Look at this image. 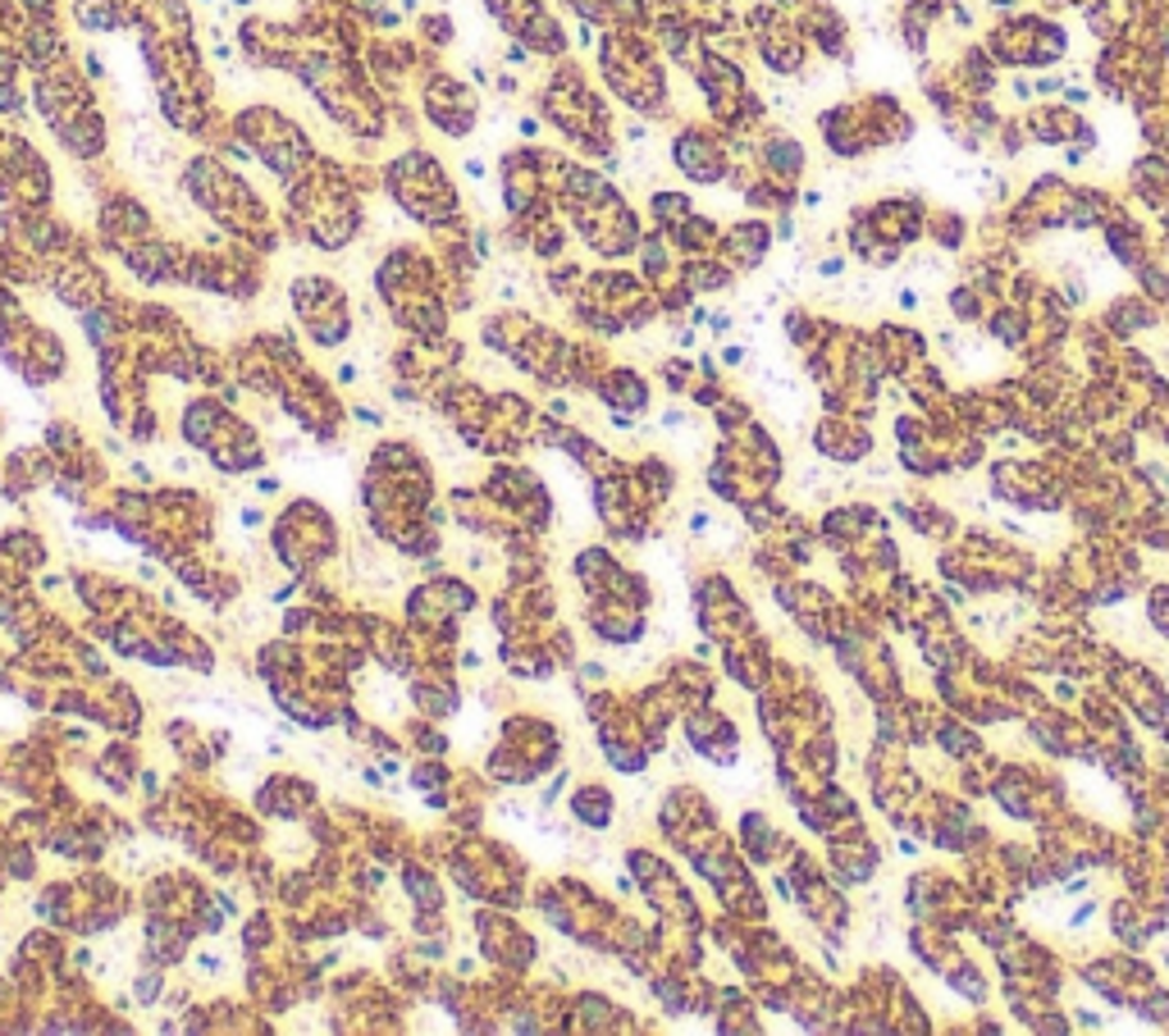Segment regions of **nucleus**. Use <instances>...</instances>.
<instances>
[{
    "label": "nucleus",
    "instance_id": "nucleus-15",
    "mask_svg": "<svg viewBox=\"0 0 1169 1036\" xmlns=\"http://www.w3.org/2000/svg\"><path fill=\"white\" fill-rule=\"evenodd\" d=\"M813 448L837 466H855L863 456L873 452V434H869V420L859 416H845V411H827L813 430Z\"/></svg>",
    "mask_w": 1169,
    "mask_h": 1036
},
{
    "label": "nucleus",
    "instance_id": "nucleus-19",
    "mask_svg": "<svg viewBox=\"0 0 1169 1036\" xmlns=\"http://www.w3.org/2000/svg\"><path fill=\"white\" fill-rule=\"evenodd\" d=\"M663 680L672 685L681 712H694V708H708L712 694H718V676L708 672V662L694 653V658H667L663 667Z\"/></svg>",
    "mask_w": 1169,
    "mask_h": 1036
},
{
    "label": "nucleus",
    "instance_id": "nucleus-1",
    "mask_svg": "<svg viewBox=\"0 0 1169 1036\" xmlns=\"http://www.w3.org/2000/svg\"><path fill=\"white\" fill-rule=\"evenodd\" d=\"M557 767H562V730L549 718H535V712H508L489 758H484V776L494 785L526 790V785H539L544 776H553Z\"/></svg>",
    "mask_w": 1169,
    "mask_h": 1036
},
{
    "label": "nucleus",
    "instance_id": "nucleus-35",
    "mask_svg": "<svg viewBox=\"0 0 1169 1036\" xmlns=\"http://www.w3.org/2000/svg\"><path fill=\"white\" fill-rule=\"evenodd\" d=\"M658 425H663V430H681V425H686V411H681V407H667L663 416H658Z\"/></svg>",
    "mask_w": 1169,
    "mask_h": 1036
},
{
    "label": "nucleus",
    "instance_id": "nucleus-12",
    "mask_svg": "<svg viewBox=\"0 0 1169 1036\" xmlns=\"http://www.w3.org/2000/svg\"><path fill=\"white\" fill-rule=\"evenodd\" d=\"M59 476V462H55V452L47 444H28V448H10L5 452V462H0V494H5V502H14L19 507L23 498H33L41 489H51Z\"/></svg>",
    "mask_w": 1169,
    "mask_h": 1036
},
{
    "label": "nucleus",
    "instance_id": "nucleus-30",
    "mask_svg": "<svg viewBox=\"0 0 1169 1036\" xmlns=\"http://www.w3.org/2000/svg\"><path fill=\"white\" fill-rule=\"evenodd\" d=\"M694 370H700V365H694L690 357H667L658 365V379H663V388L672 393V398H681V393L694 388Z\"/></svg>",
    "mask_w": 1169,
    "mask_h": 1036
},
{
    "label": "nucleus",
    "instance_id": "nucleus-9",
    "mask_svg": "<svg viewBox=\"0 0 1169 1036\" xmlns=\"http://www.w3.org/2000/svg\"><path fill=\"white\" fill-rule=\"evenodd\" d=\"M252 809L265 822H307L315 809H321V790L315 781L297 772H270L252 795Z\"/></svg>",
    "mask_w": 1169,
    "mask_h": 1036
},
{
    "label": "nucleus",
    "instance_id": "nucleus-2",
    "mask_svg": "<svg viewBox=\"0 0 1169 1036\" xmlns=\"http://www.w3.org/2000/svg\"><path fill=\"white\" fill-rule=\"evenodd\" d=\"M343 548V535H339V521L329 516L325 502L315 498H288L283 512L270 521V553L275 562L297 575V581H311L321 575Z\"/></svg>",
    "mask_w": 1169,
    "mask_h": 1036
},
{
    "label": "nucleus",
    "instance_id": "nucleus-4",
    "mask_svg": "<svg viewBox=\"0 0 1169 1036\" xmlns=\"http://www.w3.org/2000/svg\"><path fill=\"white\" fill-rule=\"evenodd\" d=\"M480 489L489 494L498 507L526 530V535H549L557 507H553L549 484L539 480V470L521 466L516 456H494V466H489V476L480 480Z\"/></svg>",
    "mask_w": 1169,
    "mask_h": 1036
},
{
    "label": "nucleus",
    "instance_id": "nucleus-3",
    "mask_svg": "<svg viewBox=\"0 0 1169 1036\" xmlns=\"http://www.w3.org/2000/svg\"><path fill=\"white\" fill-rule=\"evenodd\" d=\"M621 863H626V873L635 881V891L644 895V904L654 909V918L663 922H676V927H694V932H704V913H700V900L690 895V886L681 881V873L672 863H667L663 854H654V849H644V845H631L626 854H621Z\"/></svg>",
    "mask_w": 1169,
    "mask_h": 1036
},
{
    "label": "nucleus",
    "instance_id": "nucleus-11",
    "mask_svg": "<svg viewBox=\"0 0 1169 1036\" xmlns=\"http://www.w3.org/2000/svg\"><path fill=\"white\" fill-rule=\"evenodd\" d=\"M681 736H686L690 749L712 767H736L740 763V730L726 712H718L712 704L686 712V718H681Z\"/></svg>",
    "mask_w": 1169,
    "mask_h": 1036
},
{
    "label": "nucleus",
    "instance_id": "nucleus-32",
    "mask_svg": "<svg viewBox=\"0 0 1169 1036\" xmlns=\"http://www.w3.org/2000/svg\"><path fill=\"white\" fill-rule=\"evenodd\" d=\"M654 215H658L663 224L676 228L681 220L690 215V202H686V196H676V192H658V196H654Z\"/></svg>",
    "mask_w": 1169,
    "mask_h": 1036
},
{
    "label": "nucleus",
    "instance_id": "nucleus-42",
    "mask_svg": "<svg viewBox=\"0 0 1169 1036\" xmlns=\"http://www.w3.org/2000/svg\"><path fill=\"white\" fill-rule=\"evenodd\" d=\"M0 763H5V749H0Z\"/></svg>",
    "mask_w": 1169,
    "mask_h": 1036
},
{
    "label": "nucleus",
    "instance_id": "nucleus-39",
    "mask_svg": "<svg viewBox=\"0 0 1169 1036\" xmlns=\"http://www.w3.org/2000/svg\"><path fill=\"white\" fill-rule=\"evenodd\" d=\"M745 347H722V365H745Z\"/></svg>",
    "mask_w": 1169,
    "mask_h": 1036
},
{
    "label": "nucleus",
    "instance_id": "nucleus-38",
    "mask_svg": "<svg viewBox=\"0 0 1169 1036\" xmlns=\"http://www.w3.org/2000/svg\"><path fill=\"white\" fill-rule=\"evenodd\" d=\"M1073 1014H1078V1018H1073L1078 1028H1101V1014H1097V1009H1073Z\"/></svg>",
    "mask_w": 1169,
    "mask_h": 1036
},
{
    "label": "nucleus",
    "instance_id": "nucleus-27",
    "mask_svg": "<svg viewBox=\"0 0 1169 1036\" xmlns=\"http://www.w3.org/2000/svg\"><path fill=\"white\" fill-rule=\"evenodd\" d=\"M41 444L55 452V462H69V456H79V452L92 448V438H87L73 420H47V430H41Z\"/></svg>",
    "mask_w": 1169,
    "mask_h": 1036
},
{
    "label": "nucleus",
    "instance_id": "nucleus-29",
    "mask_svg": "<svg viewBox=\"0 0 1169 1036\" xmlns=\"http://www.w3.org/2000/svg\"><path fill=\"white\" fill-rule=\"evenodd\" d=\"M763 156L781 178H795L800 165H804V151H800V142H791V137H772V142L763 146Z\"/></svg>",
    "mask_w": 1169,
    "mask_h": 1036
},
{
    "label": "nucleus",
    "instance_id": "nucleus-21",
    "mask_svg": "<svg viewBox=\"0 0 1169 1036\" xmlns=\"http://www.w3.org/2000/svg\"><path fill=\"white\" fill-rule=\"evenodd\" d=\"M672 160L681 165V174L694 183H718L722 178V146L712 142L708 133H681L672 146Z\"/></svg>",
    "mask_w": 1169,
    "mask_h": 1036
},
{
    "label": "nucleus",
    "instance_id": "nucleus-31",
    "mask_svg": "<svg viewBox=\"0 0 1169 1036\" xmlns=\"http://www.w3.org/2000/svg\"><path fill=\"white\" fill-rule=\"evenodd\" d=\"M750 420H754L750 402H745V398H732V393H726V398L712 407V425H718L722 434H732V430H740V425H750Z\"/></svg>",
    "mask_w": 1169,
    "mask_h": 1036
},
{
    "label": "nucleus",
    "instance_id": "nucleus-6",
    "mask_svg": "<svg viewBox=\"0 0 1169 1036\" xmlns=\"http://www.w3.org/2000/svg\"><path fill=\"white\" fill-rule=\"evenodd\" d=\"M658 831H663V841L676 849L681 859H694L704 845H712L722 835L718 827V809H712V799L704 795L700 785H672V790H663V804H658Z\"/></svg>",
    "mask_w": 1169,
    "mask_h": 1036
},
{
    "label": "nucleus",
    "instance_id": "nucleus-22",
    "mask_svg": "<svg viewBox=\"0 0 1169 1036\" xmlns=\"http://www.w3.org/2000/svg\"><path fill=\"white\" fill-rule=\"evenodd\" d=\"M758 1009L763 1004L754 1000L750 986H718V1018H712V1028L718 1032H763V1018H758Z\"/></svg>",
    "mask_w": 1169,
    "mask_h": 1036
},
{
    "label": "nucleus",
    "instance_id": "nucleus-28",
    "mask_svg": "<svg viewBox=\"0 0 1169 1036\" xmlns=\"http://www.w3.org/2000/svg\"><path fill=\"white\" fill-rule=\"evenodd\" d=\"M768 242H772V234L763 224H736L732 238H726V247H732V256L740 265H758L763 261V252H768Z\"/></svg>",
    "mask_w": 1169,
    "mask_h": 1036
},
{
    "label": "nucleus",
    "instance_id": "nucleus-34",
    "mask_svg": "<svg viewBox=\"0 0 1169 1036\" xmlns=\"http://www.w3.org/2000/svg\"><path fill=\"white\" fill-rule=\"evenodd\" d=\"M192 964H196V972H206V978H216V972L224 968L220 954H192Z\"/></svg>",
    "mask_w": 1169,
    "mask_h": 1036
},
{
    "label": "nucleus",
    "instance_id": "nucleus-40",
    "mask_svg": "<svg viewBox=\"0 0 1169 1036\" xmlns=\"http://www.w3.org/2000/svg\"><path fill=\"white\" fill-rule=\"evenodd\" d=\"M256 494H279V476H256Z\"/></svg>",
    "mask_w": 1169,
    "mask_h": 1036
},
{
    "label": "nucleus",
    "instance_id": "nucleus-20",
    "mask_svg": "<svg viewBox=\"0 0 1169 1036\" xmlns=\"http://www.w3.org/2000/svg\"><path fill=\"white\" fill-rule=\"evenodd\" d=\"M567 813L575 827L595 831V835H608V827L617 822V795L603 781H581L567 795Z\"/></svg>",
    "mask_w": 1169,
    "mask_h": 1036
},
{
    "label": "nucleus",
    "instance_id": "nucleus-25",
    "mask_svg": "<svg viewBox=\"0 0 1169 1036\" xmlns=\"http://www.w3.org/2000/svg\"><path fill=\"white\" fill-rule=\"evenodd\" d=\"M439 726H444V722L420 718V712H416V718H407V722H402L398 736H402V744H407V749H412V754H448V736H444V730H439Z\"/></svg>",
    "mask_w": 1169,
    "mask_h": 1036
},
{
    "label": "nucleus",
    "instance_id": "nucleus-36",
    "mask_svg": "<svg viewBox=\"0 0 1169 1036\" xmlns=\"http://www.w3.org/2000/svg\"><path fill=\"white\" fill-rule=\"evenodd\" d=\"M1091 913H1097V900H1083L1073 909V918H1069V927H1083V922H1091Z\"/></svg>",
    "mask_w": 1169,
    "mask_h": 1036
},
{
    "label": "nucleus",
    "instance_id": "nucleus-17",
    "mask_svg": "<svg viewBox=\"0 0 1169 1036\" xmlns=\"http://www.w3.org/2000/svg\"><path fill=\"white\" fill-rule=\"evenodd\" d=\"M736 845H740V854H745L754 867H781L786 849H791L795 841L786 831L772 827L768 813L745 809V813H740V822H736Z\"/></svg>",
    "mask_w": 1169,
    "mask_h": 1036
},
{
    "label": "nucleus",
    "instance_id": "nucleus-18",
    "mask_svg": "<svg viewBox=\"0 0 1169 1036\" xmlns=\"http://www.w3.org/2000/svg\"><path fill=\"white\" fill-rule=\"evenodd\" d=\"M595 398L608 411H626V416L644 420L649 407H654V393H649V379L635 370V365H608L603 379L595 384Z\"/></svg>",
    "mask_w": 1169,
    "mask_h": 1036
},
{
    "label": "nucleus",
    "instance_id": "nucleus-7",
    "mask_svg": "<svg viewBox=\"0 0 1169 1036\" xmlns=\"http://www.w3.org/2000/svg\"><path fill=\"white\" fill-rule=\"evenodd\" d=\"M1105 690H1111L1123 704V712H1133L1142 726L1161 730L1169 722V685L1151 672V667L1123 658V653H1111V662H1105Z\"/></svg>",
    "mask_w": 1169,
    "mask_h": 1036
},
{
    "label": "nucleus",
    "instance_id": "nucleus-13",
    "mask_svg": "<svg viewBox=\"0 0 1169 1036\" xmlns=\"http://www.w3.org/2000/svg\"><path fill=\"white\" fill-rule=\"evenodd\" d=\"M407 704H412L420 718L448 722L462 712V685H458V667H439V662H420L412 676H407Z\"/></svg>",
    "mask_w": 1169,
    "mask_h": 1036
},
{
    "label": "nucleus",
    "instance_id": "nucleus-33",
    "mask_svg": "<svg viewBox=\"0 0 1169 1036\" xmlns=\"http://www.w3.org/2000/svg\"><path fill=\"white\" fill-rule=\"evenodd\" d=\"M950 307H955V315H960V320H978V315H982L974 288H955V293H950Z\"/></svg>",
    "mask_w": 1169,
    "mask_h": 1036
},
{
    "label": "nucleus",
    "instance_id": "nucleus-5",
    "mask_svg": "<svg viewBox=\"0 0 1169 1036\" xmlns=\"http://www.w3.org/2000/svg\"><path fill=\"white\" fill-rule=\"evenodd\" d=\"M470 927H476V954L489 964L494 972H512V978H526L539 959V940L535 932H526L516 922V909H498V904H480L470 913Z\"/></svg>",
    "mask_w": 1169,
    "mask_h": 1036
},
{
    "label": "nucleus",
    "instance_id": "nucleus-16",
    "mask_svg": "<svg viewBox=\"0 0 1169 1036\" xmlns=\"http://www.w3.org/2000/svg\"><path fill=\"white\" fill-rule=\"evenodd\" d=\"M87 772H92V781L105 785L110 795H133V785H138V776H142V754H138V744H133V736H115L101 754H92Z\"/></svg>",
    "mask_w": 1169,
    "mask_h": 1036
},
{
    "label": "nucleus",
    "instance_id": "nucleus-37",
    "mask_svg": "<svg viewBox=\"0 0 1169 1036\" xmlns=\"http://www.w3.org/2000/svg\"><path fill=\"white\" fill-rule=\"evenodd\" d=\"M238 521L247 525V530H256V525H265V512H261V507H242V512H238Z\"/></svg>",
    "mask_w": 1169,
    "mask_h": 1036
},
{
    "label": "nucleus",
    "instance_id": "nucleus-14",
    "mask_svg": "<svg viewBox=\"0 0 1169 1036\" xmlns=\"http://www.w3.org/2000/svg\"><path fill=\"white\" fill-rule=\"evenodd\" d=\"M649 1023H640V1014L617 1004L603 991H571V1014H567V1032L581 1036H599V1032H640Z\"/></svg>",
    "mask_w": 1169,
    "mask_h": 1036
},
{
    "label": "nucleus",
    "instance_id": "nucleus-23",
    "mask_svg": "<svg viewBox=\"0 0 1169 1036\" xmlns=\"http://www.w3.org/2000/svg\"><path fill=\"white\" fill-rule=\"evenodd\" d=\"M891 502H895V516L914 525L923 539H950L955 535V516L941 507V502H932V498H891Z\"/></svg>",
    "mask_w": 1169,
    "mask_h": 1036
},
{
    "label": "nucleus",
    "instance_id": "nucleus-41",
    "mask_svg": "<svg viewBox=\"0 0 1169 1036\" xmlns=\"http://www.w3.org/2000/svg\"><path fill=\"white\" fill-rule=\"evenodd\" d=\"M900 307H905V311L918 307V293H914V288H900Z\"/></svg>",
    "mask_w": 1169,
    "mask_h": 1036
},
{
    "label": "nucleus",
    "instance_id": "nucleus-26",
    "mask_svg": "<svg viewBox=\"0 0 1169 1036\" xmlns=\"http://www.w3.org/2000/svg\"><path fill=\"white\" fill-rule=\"evenodd\" d=\"M631 466H635V476H640L644 494L663 507V502L672 498V489H676V466L663 462V456H640V462H631Z\"/></svg>",
    "mask_w": 1169,
    "mask_h": 1036
},
{
    "label": "nucleus",
    "instance_id": "nucleus-10",
    "mask_svg": "<svg viewBox=\"0 0 1169 1036\" xmlns=\"http://www.w3.org/2000/svg\"><path fill=\"white\" fill-rule=\"evenodd\" d=\"M585 626L595 631L599 644L635 649L649 635V607L613 599V593H599V599H585Z\"/></svg>",
    "mask_w": 1169,
    "mask_h": 1036
},
{
    "label": "nucleus",
    "instance_id": "nucleus-8",
    "mask_svg": "<svg viewBox=\"0 0 1169 1036\" xmlns=\"http://www.w3.org/2000/svg\"><path fill=\"white\" fill-rule=\"evenodd\" d=\"M293 307H297L302 325H307L315 347H339V343H347V333H353L347 297L333 279H315V274L311 279H297L293 283Z\"/></svg>",
    "mask_w": 1169,
    "mask_h": 1036
},
{
    "label": "nucleus",
    "instance_id": "nucleus-24",
    "mask_svg": "<svg viewBox=\"0 0 1169 1036\" xmlns=\"http://www.w3.org/2000/svg\"><path fill=\"white\" fill-rule=\"evenodd\" d=\"M1156 325V307H1151V301H1142V297H1123V301H1115L1111 311H1105V329L1111 333H1137V329H1151Z\"/></svg>",
    "mask_w": 1169,
    "mask_h": 1036
}]
</instances>
